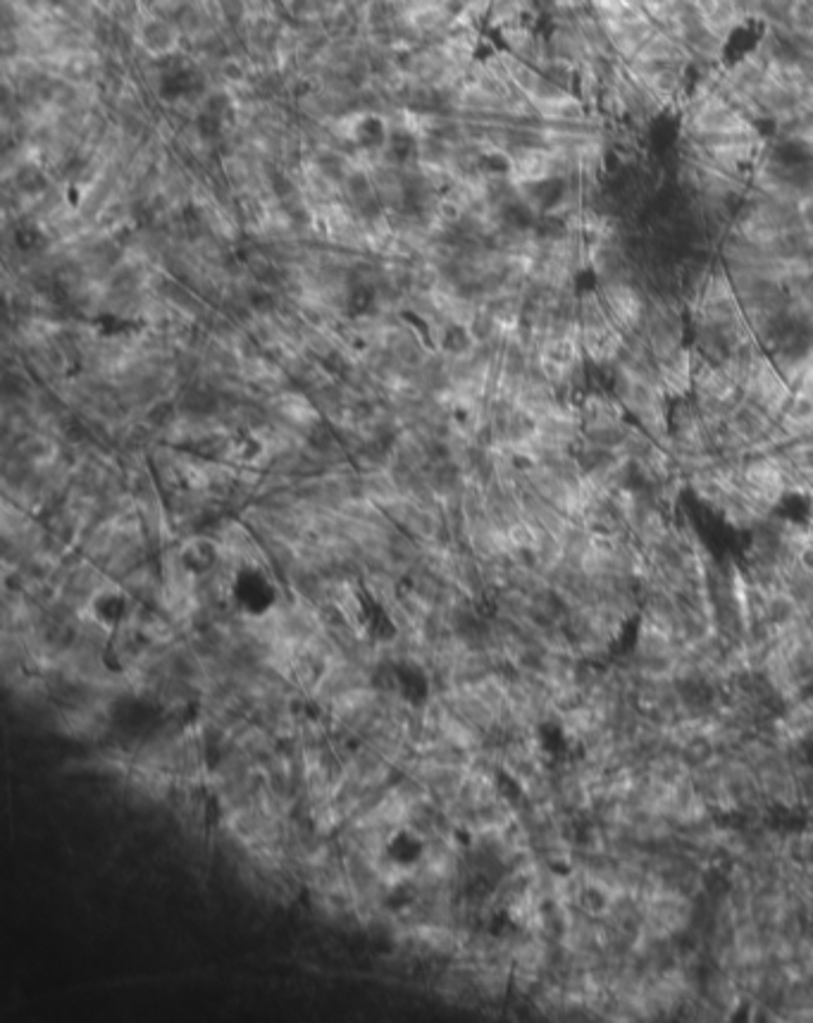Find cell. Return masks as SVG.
<instances>
[{"label":"cell","mask_w":813,"mask_h":1023,"mask_svg":"<svg viewBox=\"0 0 813 1023\" xmlns=\"http://www.w3.org/2000/svg\"><path fill=\"white\" fill-rule=\"evenodd\" d=\"M580 341L582 353H585L597 368L616 365L620 351H623V332H620L618 327H613L611 322L599 327H585Z\"/></svg>","instance_id":"cell-1"},{"label":"cell","mask_w":813,"mask_h":1023,"mask_svg":"<svg viewBox=\"0 0 813 1023\" xmlns=\"http://www.w3.org/2000/svg\"><path fill=\"white\" fill-rule=\"evenodd\" d=\"M778 721H780V725H783V730L792 742H802V744L809 742L813 737V709H811L809 699H806V694L804 697H797V699H792V702H787L783 706V711H780Z\"/></svg>","instance_id":"cell-2"},{"label":"cell","mask_w":813,"mask_h":1023,"mask_svg":"<svg viewBox=\"0 0 813 1023\" xmlns=\"http://www.w3.org/2000/svg\"><path fill=\"white\" fill-rule=\"evenodd\" d=\"M678 754H680L682 764H685L687 771L692 773V771H699V768L711 766L713 761L721 756V749H718V744L711 737L709 730H699V733L690 735L685 742L680 744Z\"/></svg>","instance_id":"cell-3"},{"label":"cell","mask_w":813,"mask_h":1023,"mask_svg":"<svg viewBox=\"0 0 813 1023\" xmlns=\"http://www.w3.org/2000/svg\"><path fill=\"white\" fill-rule=\"evenodd\" d=\"M217 561V547L210 539L196 537L191 542H186L182 551H179V563H182V570L186 575H206L208 570H213Z\"/></svg>","instance_id":"cell-4"},{"label":"cell","mask_w":813,"mask_h":1023,"mask_svg":"<svg viewBox=\"0 0 813 1023\" xmlns=\"http://www.w3.org/2000/svg\"><path fill=\"white\" fill-rule=\"evenodd\" d=\"M763 618L773 625L775 630H785L790 625L797 623L802 618V609L794 601L785 589H778V592H771L766 597V606H763Z\"/></svg>","instance_id":"cell-5"},{"label":"cell","mask_w":813,"mask_h":1023,"mask_svg":"<svg viewBox=\"0 0 813 1023\" xmlns=\"http://www.w3.org/2000/svg\"><path fill=\"white\" fill-rule=\"evenodd\" d=\"M473 341H475L473 332H470L465 325H458V322H456V325L446 327L444 334H442V346L449 353H465V351H470Z\"/></svg>","instance_id":"cell-6"},{"label":"cell","mask_w":813,"mask_h":1023,"mask_svg":"<svg viewBox=\"0 0 813 1023\" xmlns=\"http://www.w3.org/2000/svg\"><path fill=\"white\" fill-rule=\"evenodd\" d=\"M799 222H802V227L809 229V232H813V194L804 196L802 201H799Z\"/></svg>","instance_id":"cell-7"}]
</instances>
